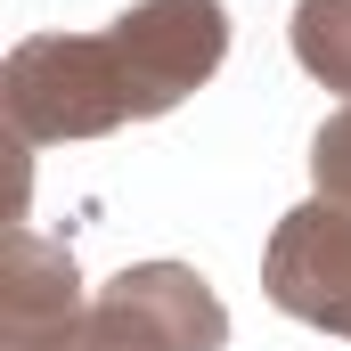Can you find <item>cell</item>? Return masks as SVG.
<instances>
[{"label":"cell","instance_id":"cell-1","mask_svg":"<svg viewBox=\"0 0 351 351\" xmlns=\"http://www.w3.org/2000/svg\"><path fill=\"white\" fill-rule=\"evenodd\" d=\"M0 106L25 147H66V139H106L123 123H147L114 33H25L0 66Z\"/></svg>","mask_w":351,"mask_h":351},{"label":"cell","instance_id":"cell-2","mask_svg":"<svg viewBox=\"0 0 351 351\" xmlns=\"http://www.w3.org/2000/svg\"><path fill=\"white\" fill-rule=\"evenodd\" d=\"M262 294L286 319L351 343V204L311 196V204L278 213L262 245Z\"/></svg>","mask_w":351,"mask_h":351},{"label":"cell","instance_id":"cell-3","mask_svg":"<svg viewBox=\"0 0 351 351\" xmlns=\"http://www.w3.org/2000/svg\"><path fill=\"white\" fill-rule=\"evenodd\" d=\"M106 33L131 58V82H139L147 123L172 114L180 98H196L221 74V58H229V8L221 0H131Z\"/></svg>","mask_w":351,"mask_h":351},{"label":"cell","instance_id":"cell-4","mask_svg":"<svg viewBox=\"0 0 351 351\" xmlns=\"http://www.w3.org/2000/svg\"><path fill=\"white\" fill-rule=\"evenodd\" d=\"M90 311H98L114 335H131L139 351H221L229 343L221 294L204 286V269H188V262H131V269H114V278L90 294Z\"/></svg>","mask_w":351,"mask_h":351},{"label":"cell","instance_id":"cell-5","mask_svg":"<svg viewBox=\"0 0 351 351\" xmlns=\"http://www.w3.org/2000/svg\"><path fill=\"white\" fill-rule=\"evenodd\" d=\"M82 319H90V302H82L74 245H49V237L16 229L8 262H0V351H58Z\"/></svg>","mask_w":351,"mask_h":351},{"label":"cell","instance_id":"cell-6","mask_svg":"<svg viewBox=\"0 0 351 351\" xmlns=\"http://www.w3.org/2000/svg\"><path fill=\"white\" fill-rule=\"evenodd\" d=\"M294 66L311 74V82L343 90L351 106V0H294Z\"/></svg>","mask_w":351,"mask_h":351},{"label":"cell","instance_id":"cell-7","mask_svg":"<svg viewBox=\"0 0 351 351\" xmlns=\"http://www.w3.org/2000/svg\"><path fill=\"white\" fill-rule=\"evenodd\" d=\"M311 180H319V196L351 204V106H335V114L311 131Z\"/></svg>","mask_w":351,"mask_h":351},{"label":"cell","instance_id":"cell-8","mask_svg":"<svg viewBox=\"0 0 351 351\" xmlns=\"http://www.w3.org/2000/svg\"><path fill=\"white\" fill-rule=\"evenodd\" d=\"M58 351H139V343H131V335H114V327L90 311V319H82V327H74V335H66Z\"/></svg>","mask_w":351,"mask_h":351}]
</instances>
